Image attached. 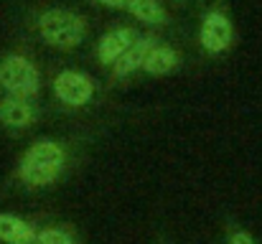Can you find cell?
Segmentation results:
<instances>
[{"instance_id":"6da1fadb","label":"cell","mask_w":262,"mask_h":244,"mask_svg":"<svg viewBox=\"0 0 262 244\" xmlns=\"http://www.w3.org/2000/svg\"><path fill=\"white\" fill-rule=\"evenodd\" d=\"M89 132H49L28 140L5 175V188L33 198L64 186L87 158Z\"/></svg>"},{"instance_id":"7a4b0ae2","label":"cell","mask_w":262,"mask_h":244,"mask_svg":"<svg viewBox=\"0 0 262 244\" xmlns=\"http://www.w3.org/2000/svg\"><path fill=\"white\" fill-rule=\"evenodd\" d=\"M23 36L56 56H74L92 43L94 20L77 5L41 0L31 3L20 15Z\"/></svg>"},{"instance_id":"3957f363","label":"cell","mask_w":262,"mask_h":244,"mask_svg":"<svg viewBox=\"0 0 262 244\" xmlns=\"http://www.w3.org/2000/svg\"><path fill=\"white\" fill-rule=\"evenodd\" d=\"M107 94L104 81L79 64H46V97L61 117H89L104 104Z\"/></svg>"},{"instance_id":"277c9868","label":"cell","mask_w":262,"mask_h":244,"mask_svg":"<svg viewBox=\"0 0 262 244\" xmlns=\"http://www.w3.org/2000/svg\"><path fill=\"white\" fill-rule=\"evenodd\" d=\"M0 94L41 99L46 94V64L26 36L0 49Z\"/></svg>"},{"instance_id":"5b68a950","label":"cell","mask_w":262,"mask_h":244,"mask_svg":"<svg viewBox=\"0 0 262 244\" xmlns=\"http://www.w3.org/2000/svg\"><path fill=\"white\" fill-rule=\"evenodd\" d=\"M193 46L204 61H222L237 49V23L229 0H206L196 20Z\"/></svg>"},{"instance_id":"8992f818","label":"cell","mask_w":262,"mask_h":244,"mask_svg":"<svg viewBox=\"0 0 262 244\" xmlns=\"http://www.w3.org/2000/svg\"><path fill=\"white\" fill-rule=\"evenodd\" d=\"M46 107L41 99L0 94V132L10 140H23L41 127Z\"/></svg>"},{"instance_id":"52a82bcc","label":"cell","mask_w":262,"mask_h":244,"mask_svg":"<svg viewBox=\"0 0 262 244\" xmlns=\"http://www.w3.org/2000/svg\"><path fill=\"white\" fill-rule=\"evenodd\" d=\"M163 36H166V33H161V31H143V33L138 36V41L104 72V86H107V92H115V89L130 84L133 79H138V77L143 74V66H145V59H148L150 49H153Z\"/></svg>"},{"instance_id":"ba28073f","label":"cell","mask_w":262,"mask_h":244,"mask_svg":"<svg viewBox=\"0 0 262 244\" xmlns=\"http://www.w3.org/2000/svg\"><path fill=\"white\" fill-rule=\"evenodd\" d=\"M145 28H140L138 23H133V20H120V23H112V26H107L94 41H92V61H94V66L99 69V72H107L135 41H138V36L143 33Z\"/></svg>"},{"instance_id":"9c48e42d","label":"cell","mask_w":262,"mask_h":244,"mask_svg":"<svg viewBox=\"0 0 262 244\" xmlns=\"http://www.w3.org/2000/svg\"><path fill=\"white\" fill-rule=\"evenodd\" d=\"M188 64V54L178 38L163 36L148 54L145 66H143V79H171L181 74Z\"/></svg>"},{"instance_id":"30bf717a","label":"cell","mask_w":262,"mask_h":244,"mask_svg":"<svg viewBox=\"0 0 262 244\" xmlns=\"http://www.w3.org/2000/svg\"><path fill=\"white\" fill-rule=\"evenodd\" d=\"M125 15L145 31H171L176 28V15L166 0H127Z\"/></svg>"},{"instance_id":"8fae6325","label":"cell","mask_w":262,"mask_h":244,"mask_svg":"<svg viewBox=\"0 0 262 244\" xmlns=\"http://www.w3.org/2000/svg\"><path fill=\"white\" fill-rule=\"evenodd\" d=\"M43 227L41 216L0 209V244H33Z\"/></svg>"},{"instance_id":"7c38bea8","label":"cell","mask_w":262,"mask_h":244,"mask_svg":"<svg viewBox=\"0 0 262 244\" xmlns=\"http://www.w3.org/2000/svg\"><path fill=\"white\" fill-rule=\"evenodd\" d=\"M33 244H84V237L74 221H43Z\"/></svg>"},{"instance_id":"4fadbf2b","label":"cell","mask_w":262,"mask_h":244,"mask_svg":"<svg viewBox=\"0 0 262 244\" xmlns=\"http://www.w3.org/2000/svg\"><path fill=\"white\" fill-rule=\"evenodd\" d=\"M224 244H260V242H257V237H255L250 229H245L242 224L227 221V224H224Z\"/></svg>"},{"instance_id":"5bb4252c","label":"cell","mask_w":262,"mask_h":244,"mask_svg":"<svg viewBox=\"0 0 262 244\" xmlns=\"http://www.w3.org/2000/svg\"><path fill=\"white\" fill-rule=\"evenodd\" d=\"M84 3L99 10H110V13H125V5H127V0H84Z\"/></svg>"},{"instance_id":"9a60e30c","label":"cell","mask_w":262,"mask_h":244,"mask_svg":"<svg viewBox=\"0 0 262 244\" xmlns=\"http://www.w3.org/2000/svg\"><path fill=\"white\" fill-rule=\"evenodd\" d=\"M171 8H186V5H193L196 0H166Z\"/></svg>"},{"instance_id":"2e32d148","label":"cell","mask_w":262,"mask_h":244,"mask_svg":"<svg viewBox=\"0 0 262 244\" xmlns=\"http://www.w3.org/2000/svg\"><path fill=\"white\" fill-rule=\"evenodd\" d=\"M158 244H173V242H171L168 237H161V239H158Z\"/></svg>"}]
</instances>
